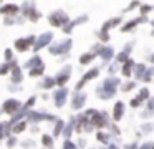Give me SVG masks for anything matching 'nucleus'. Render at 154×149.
Listing matches in <instances>:
<instances>
[{"instance_id": "22", "label": "nucleus", "mask_w": 154, "mask_h": 149, "mask_svg": "<svg viewBox=\"0 0 154 149\" xmlns=\"http://www.w3.org/2000/svg\"><path fill=\"white\" fill-rule=\"evenodd\" d=\"M93 58H94V53H86V55H83V56L80 58V63H83V65H86V63H90Z\"/></svg>"}, {"instance_id": "35", "label": "nucleus", "mask_w": 154, "mask_h": 149, "mask_svg": "<svg viewBox=\"0 0 154 149\" xmlns=\"http://www.w3.org/2000/svg\"><path fill=\"white\" fill-rule=\"evenodd\" d=\"M141 10H143V13H146V12H149V10H151V7H143Z\"/></svg>"}, {"instance_id": "7", "label": "nucleus", "mask_w": 154, "mask_h": 149, "mask_svg": "<svg viewBox=\"0 0 154 149\" xmlns=\"http://www.w3.org/2000/svg\"><path fill=\"white\" fill-rule=\"evenodd\" d=\"M70 73H71V68H70V66H66V68H65L63 71H61L60 75L57 76V79H55V83H58V85H63V83L66 81L68 78H70Z\"/></svg>"}, {"instance_id": "10", "label": "nucleus", "mask_w": 154, "mask_h": 149, "mask_svg": "<svg viewBox=\"0 0 154 149\" xmlns=\"http://www.w3.org/2000/svg\"><path fill=\"white\" fill-rule=\"evenodd\" d=\"M66 95H68V91L66 89H58L57 93H55V101H57V104L58 106H61L63 104V101H65V98H66Z\"/></svg>"}, {"instance_id": "9", "label": "nucleus", "mask_w": 154, "mask_h": 149, "mask_svg": "<svg viewBox=\"0 0 154 149\" xmlns=\"http://www.w3.org/2000/svg\"><path fill=\"white\" fill-rule=\"evenodd\" d=\"M98 73H100V71H98V70H91V71H88L86 75L83 76V79H81V81H80V83H78V85H76V88L80 89L81 86H83L85 83L88 81V79H91V78H94V76H98Z\"/></svg>"}, {"instance_id": "14", "label": "nucleus", "mask_w": 154, "mask_h": 149, "mask_svg": "<svg viewBox=\"0 0 154 149\" xmlns=\"http://www.w3.org/2000/svg\"><path fill=\"white\" fill-rule=\"evenodd\" d=\"M133 66H134L133 60H126V63H124V66H123V75L129 76L131 75V68H133Z\"/></svg>"}, {"instance_id": "39", "label": "nucleus", "mask_w": 154, "mask_h": 149, "mask_svg": "<svg viewBox=\"0 0 154 149\" xmlns=\"http://www.w3.org/2000/svg\"><path fill=\"white\" fill-rule=\"evenodd\" d=\"M109 149H116V147H114V146H111V147H109Z\"/></svg>"}, {"instance_id": "40", "label": "nucleus", "mask_w": 154, "mask_h": 149, "mask_svg": "<svg viewBox=\"0 0 154 149\" xmlns=\"http://www.w3.org/2000/svg\"><path fill=\"white\" fill-rule=\"evenodd\" d=\"M152 25H154V22H152Z\"/></svg>"}, {"instance_id": "13", "label": "nucleus", "mask_w": 154, "mask_h": 149, "mask_svg": "<svg viewBox=\"0 0 154 149\" xmlns=\"http://www.w3.org/2000/svg\"><path fill=\"white\" fill-rule=\"evenodd\" d=\"M83 103H85V95H76V96H75V99H73V108L75 109L81 108Z\"/></svg>"}, {"instance_id": "38", "label": "nucleus", "mask_w": 154, "mask_h": 149, "mask_svg": "<svg viewBox=\"0 0 154 149\" xmlns=\"http://www.w3.org/2000/svg\"><path fill=\"white\" fill-rule=\"evenodd\" d=\"M151 61H154V55H152V56H151Z\"/></svg>"}, {"instance_id": "26", "label": "nucleus", "mask_w": 154, "mask_h": 149, "mask_svg": "<svg viewBox=\"0 0 154 149\" xmlns=\"http://www.w3.org/2000/svg\"><path fill=\"white\" fill-rule=\"evenodd\" d=\"M53 83H55L53 78H47V79L43 81V85H42V86H43V88H50V86H53Z\"/></svg>"}, {"instance_id": "18", "label": "nucleus", "mask_w": 154, "mask_h": 149, "mask_svg": "<svg viewBox=\"0 0 154 149\" xmlns=\"http://www.w3.org/2000/svg\"><path fill=\"white\" fill-rule=\"evenodd\" d=\"M17 10H18L17 5H5L0 8V13H15Z\"/></svg>"}, {"instance_id": "29", "label": "nucleus", "mask_w": 154, "mask_h": 149, "mask_svg": "<svg viewBox=\"0 0 154 149\" xmlns=\"http://www.w3.org/2000/svg\"><path fill=\"white\" fill-rule=\"evenodd\" d=\"M5 58L12 60V50H5Z\"/></svg>"}, {"instance_id": "17", "label": "nucleus", "mask_w": 154, "mask_h": 149, "mask_svg": "<svg viewBox=\"0 0 154 149\" xmlns=\"http://www.w3.org/2000/svg\"><path fill=\"white\" fill-rule=\"evenodd\" d=\"M147 95H149V93H147V89H143V91H141V95H139V98H136L134 101H131V104H133V106H137L141 101H143V99L147 98Z\"/></svg>"}, {"instance_id": "11", "label": "nucleus", "mask_w": 154, "mask_h": 149, "mask_svg": "<svg viewBox=\"0 0 154 149\" xmlns=\"http://www.w3.org/2000/svg\"><path fill=\"white\" fill-rule=\"evenodd\" d=\"M91 123H93L94 126H104V124H106V119H104L103 114L93 111V119H91Z\"/></svg>"}, {"instance_id": "6", "label": "nucleus", "mask_w": 154, "mask_h": 149, "mask_svg": "<svg viewBox=\"0 0 154 149\" xmlns=\"http://www.w3.org/2000/svg\"><path fill=\"white\" fill-rule=\"evenodd\" d=\"M23 12H25V15L30 17V20H33V22H37L38 17H40V15H38V12L35 10L33 3H28V5L25 3V5H23Z\"/></svg>"}, {"instance_id": "19", "label": "nucleus", "mask_w": 154, "mask_h": 149, "mask_svg": "<svg viewBox=\"0 0 154 149\" xmlns=\"http://www.w3.org/2000/svg\"><path fill=\"white\" fill-rule=\"evenodd\" d=\"M32 66H42V60L38 58V56H35V58H32L30 61L25 63V68H32Z\"/></svg>"}, {"instance_id": "27", "label": "nucleus", "mask_w": 154, "mask_h": 149, "mask_svg": "<svg viewBox=\"0 0 154 149\" xmlns=\"http://www.w3.org/2000/svg\"><path fill=\"white\" fill-rule=\"evenodd\" d=\"M8 68H12V65H2L0 66V75H5L8 71Z\"/></svg>"}, {"instance_id": "4", "label": "nucleus", "mask_w": 154, "mask_h": 149, "mask_svg": "<svg viewBox=\"0 0 154 149\" xmlns=\"http://www.w3.org/2000/svg\"><path fill=\"white\" fill-rule=\"evenodd\" d=\"M33 36H28V38H20V40H17L15 42V48L18 50V51H25V50H28L30 48V43L33 42Z\"/></svg>"}, {"instance_id": "31", "label": "nucleus", "mask_w": 154, "mask_h": 149, "mask_svg": "<svg viewBox=\"0 0 154 149\" xmlns=\"http://www.w3.org/2000/svg\"><path fill=\"white\" fill-rule=\"evenodd\" d=\"M65 149H75V146L71 142H65Z\"/></svg>"}, {"instance_id": "8", "label": "nucleus", "mask_w": 154, "mask_h": 149, "mask_svg": "<svg viewBox=\"0 0 154 149\" xmlns=\"http://www.w3.org/2000/svg\"><path fill=\"white\" fill-rule=\"evenodd\" d=\"M18 101H15V99H8V101H5L4 103V111H7V113H14V111H17L18 109Z\"/></svg>"}, {"instance_id": "12", "label": "nucleus", "mask_w": 154, "mask_h": 149, "mask_svg": "<svg viewBox=\"0 0 154 149\" xmlns=\"http://www.w3.org/2000/svg\"><path fill=\"white\" fill-rule=\"evenodd\" d=\"M83 22H86V17H81V18L75 20V22H71L70 25H65V26H63V32H65V33H70L71 28H73L75 25H78V23H83Z\"/></svg>"}, {"instance_id": "37", "label": "nucleus", "mask_w": 154, "mask_h": 149, "mask_svg": "<svg viewBox=\"0 0 154 149\" xmlns=\"http://www.w3.org/2000/svg\"><path fill=\"white\" fill-rule=\"evenodd\" d=\"M141 149H149V146H143V147H141Z\"/></svg>"}, {"instance_id": "23", "label": "nucleus", "mask_w": 154, "mask_h": 149, "mask_svg": "<svg viewBox=\"0 0 154 149\" xmlns=\"http://www.w3.org/2000/svg\"><path fill=\"white\" fill-rule=\"evenodd\" d=\"M119 20H121V18H114V20H109V22H108V23H104V25H103V30H104V32H106L108 28H111V26L118 25V23H119Z\"/></svg>"}, {"instance_id": "21", "label": "nucleus", "mask_w": 154, "mask_h": 149, "mask_svg": "<svg viewBox=\"0 0 154 149\" xmlns=\"http://www.w3.org/2000/svg\"><path fill=\"white\" fill-rule=\"evenodd\" d=\"M123 103H118L116 106H114V109H116V111H114V119H119L121 116H123Z\"/></svg>"}, {"instance_id": "36", "label": "nucleus", "mask_w": 154, "mask_h": 149, "mask_svg": "<svg viewBox=\"0 0 154 149\" xmlns=\"http://www.w3.org/2000/svg\"><path fill=\"white\" fill-rule=\"evenodd\" d=\"M0 138H4V126L0 124Z\"/></svg>"}, {"instance_id": "20", "label": "nucleus", "mask_w": 154, "mask_h": 149, "mask_svg": "<svg viewBox=\"0 0 154 149\" xmlns=\"http://www.w3.org/2000/svg\"><path fill=\"white\" fill-rule=\"evenodd\" d=\"M101 56H103V60L106 61V60H109L111 56H113V48H101Z\"/></svg>"}, {"instance_id": "32", "label": "nucleus", "mask_w": 154, "mask_h": 149, "mask_svg": "<svg viewBox=\"0 0 154 149\" xmlns=\"http://www.w3.org/2000/svg\"><path fill=\"white\" fill-rule=\"evenodd\" d=\"M43 142H45V144H47V146H50V144H51V139L45 136V138H43Z\"/></svg>"}, {"instance_id": "34", "label": "nucleus", "mask_w": 154, "mask_h": 149, "mask_svg": "<svg viewBox=\"0 0 154 149\" xmlns=\"http://www.w3.org/2000/svg\"><path fill=\"white\" fill-rule=\"evenodd\" d=\"M134 7H137V2H133V5H129V7H128V8H126V10H133Z\"/></svg>"}, {"instance_id": "2", "label": "nucleus", "mask_w": 154, "mask_h": 149, "mask_svg": "<svg viewBox=\"0 0 154 149\" xmlns=\"http://www.w3.org/2000/svg\"><path fill=\"white\" fill-rule=\"evenodd\" d=\"M118 79H114V78H111V79H106L104 81V85H103V89H104V95L101 96V98H111V96L114 95V89H116V86H118Z\"/></svg>"}, {"instance_id": "3", "label": "nucleus", "mask_w": 154, "mask_h": 149, "mask_svg": "<svg viewBox=\"0 0 154 149\" xmlns=\"http://www.w3.org/2000/svg\"><path fill=\"white\" fill-rule=\"evenodd\" d=\"M70 48H71V40H66V42H60V43H57V45L50 46V53H53V55H61V53H66Z\"/></svg>"}, {"instance_id": "28", "label": "nucleus", "mask_w": 154, "mask_h": 149, "mask_svg": "<svg viewBox=\"0 0 154 149\" xmlns=\"http://www.w3.org/2000/svg\"><path fill=\"white\" fill-rule=\"evenodd\" d=\"M126 56H128V55H126V53H121V55H119V56H118V60H119V61H126V60H128V58H126Z\"/></svg>"}, {"instance_id": "30", "label": "nucleus", "mask_w": 154, "mask_h": 149, "mask_svg": "<svg viewBox=\"0 0 154 149\" xmlns=\"http://www.w3.org/2000/svg\"><path fill=\"white\" fill-rule=\"evenodd\" d=\"M23 128H25V123H22V124H18L17 128L14 129V131H17V132H18V131H22V129H23Z\"/></svg>"}, {"instance_id": "24", "label": "nucleus", "mask_w": 154, "mask_h": 149, "mask_svg": "<svg viewBox=\"0 0 154 149\" xmlns=\"http://www.w3.org/2000/svg\"><path fill=\"white\" fill-rule=\"evenodd\" d=\"M42 73H43V65L33 68V71H30V75H32V76H37V75H42Z\"/></svg>"}, {"instance_id": "15", "label": "nucleus", "mask_w": 154, "mask_h": 149, "mask_svg": "<svg viewBox=\"0 0 154 149\" xmlns=\"http://www.w3.org/2000/svg\"><path fill=\"white\" fill-rule=\"evenodd\" d=\"M12 70H14V83H18L22 81V75H20V68H18L17 65H12Z\"/></svg>"}, {"instance_id": "16", "label": "nucleus", "mask_w": 154, "mask_h": 149, "mask_svg": "<svg viewBox=\"0 0 154 149\" xmlns=\"http://www.w3.org/2000/svg\"><path fill=\"white\" fill-rule=\"evenodd\" d=\"M143 20H144V18H137V20H131V22H129V23H126V25H124V26H123V32H129V30H131V28H134V26H136V25H137V23H139V22H143Z\"/></svg>"}, {"instance_id": "33", "label": "nucleus", "mask_w": 154, "mask_h": 149, "mask_svg": "<svg viewBox=\"0 0 154 149\" xmlns=\"http://www.w3.org/2000/svg\"><path fill=\"white\" fill-rule=\"evenodd\" d=\"M100 136V141H108V136H104V134H98Z\"/></svg>"}, {"instance_id": "25", "label": "nucleus", "mask_w": 154, "mask_h": 149, "mask_svg": "<svg viewBox=\"0 0 154 149\" xmlns=\"http://www.w3.org/2000/svg\"><path fill=\"white\" fill-rule=\"evenodd\" d=\"M143 71H144V65H137L136 66V76L137 78H143Z\"/></svg>"}, {"instance_id": "1", "label": "nucleus", "mask_w": 154, "mask_h": 149, "mask_svg": "<svg viewBox=\"0 0 154 149\" xmlns=\"http://www.w3.org/2000/svg\"><path fill=\"white\" fill-rule=\"evenodd\" d=\"M50 23L53 26H63L68 23V15L65 12H61V10H58V12L50 15Z\"/></svg>"}, {"instance_id": "5", "label": "nucleus", "mask_w": 154, "mask_h": 149, "mask_svg": "<svg viewBox=\"0 0 154 149\" xmlns=\"http://www.w3.org/2000/svg\"><path fill=\"white\" fill-rule=\"evenodd\" d=\"M51 36H53L51 33H43V35H42L40 38L37 40V43H35L33 48H35V50H40V48H43V46H47L48 43L51 42Z\"/></svg>"}]
</instances>
